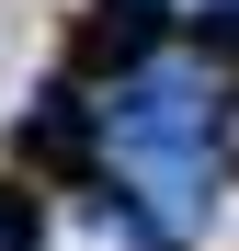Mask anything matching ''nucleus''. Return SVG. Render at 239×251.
Segmentation results:
<instances>
[{
	"label": "nucleus",
	"instance_id": "nucleus-3",
	"mask_svg": "<svg viewBox=\"0 0 239 251\" xmlns=\"http://www.w3.org/2000/svg\"><path fill=\"white\" fill-rule=\"evenodd\" d=\"M34 240H46V217H34V194H12V183H0V251H34Z\"/></svg>",
	"mask_w": 239,
	"mask_h": 251
},
{
	"label": "nucleus",
	"instance_id": "nucleus-4",
	"mask_svg": "<svg viewBox=\"0 0 239 251\" xmlns=\"http://www.w3.org/2000/svg\"><path fill=\"white\" fill-rule=\"evenodd\" d=\"M194 34H205L217 57H239V0H205V12H194Z\"/></svg>",
	"mask_w": 239,
	"mask_h": 251
},
{
	"label": "nucleus",
	"instance_id": "nucleus-1",
	"mask_svg": "<svg viewBox=\"0 0 239 251\" xmlns=\"http://www.w3.org/2000/svg\"><path fill=\"white\" fill-rule=\"evenodd\" d=\"M12 149H34V160H91V149H103V103H80L68 80H57V92H34V114L12 126Z\"/></svg>",
	"mask_w": 239,
	"mask_h": 251
},
{
	"label": "nucleus",
	"instance_id": "nucleus-2",
	"mask_svg": "<svg viewBox=\"0 0 239 251\" xmlns=\"http://www.w3.org/2000/svg\"><path fill=\"white\" fill-rule=\"evenodd\" d=\"M159 12H171V0H91V34H80V57L91 69H148V46H159Z\"/></svg>",
	"mask_w": 239,
	"mask_h": 251
}]
</instances>
